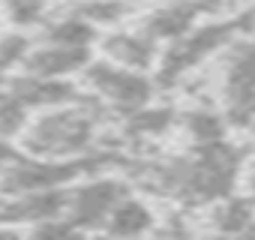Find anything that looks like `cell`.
Wrapping results in <instances>:
<instances>
[{
    "label": "cell",
    "mask_w": 255,
    "mask_h": 240,
    "mask_svg": "<svg viewBox=\"0 0 255 240\" xmlns=\"http://www.w3.org/2000/svg\"><path fill=\"white\" fill-rule=\"evenodd\" d=\"M225 90L234 102L255 96V42L240 45L225 66Z\"/></svg>",
    "instance_id": "cell-9"
},
{
    "label": "cell",
    "mask_w": 255,
    "mask_h": 240,
    "mask_svg": "<svg viewBox=\"0 0 255 240\" xmlns=\"http://www.w3.org/2000/svg\"><path fill=\"white\" fill-rule=\"evenodd\" d=\"M249 219H252V210H249V204L240 201V198H222V201L216 204L213 222H216V228H222V231H246V228H249Z\"/></svg>",
    "instance_id": "cell-12"
},
{
    "label": "cell",
    "mask_w": 255,
    "mask_h": 240,
    "mask_svg": "<svg viewBox=\"0 0 255 240\" xmlns=\"http://www.w3.org/2000/svg\"><path fill=\"white\" fill-rule=\"evenodd\" d=\"M24 138L33 147L39 159H63L72 153H81L93 141V117L75 108H54L33 123L27 120Z\"/></svg>",
    "instance_id": "cell-1"
},
{
    "label": "cell",
    "mask_w": 255,
    "mask_h": 240,
    "mask_svg": "<svg viewBox=\"0 0 255 240\" xmlns=\"http://www.w3.org/2000/svg\"><path fill=\"white\" fill-rule=\"evenodd\" d=\"M27 105L15 93H0V141L21 135L27 126Z\"/></svg>",
    "instance_id": "cell-11"
},
{
    "label": "cell",
    "mask_w": 255,
    "mask_h": 240,
    "mask_svg": "<svg viewBox=\"0 0 255 240\" xmlns=\"http://www.w3.org/2000/svg\"><path fill=\"white\" fill-rule=\"evenodd\" d=\"M105 48H108V60L123 69L144 72L153 63V39L144 33H114L105 42Z\"/></svg>",
    "instance_id": "cell-7"
},
{
    "label": "cell",
    "mask_w": 255,
    "mask_h": 240,
    "mask_svg": "<svg viewBox=\"0 0 255 240\" xmlns=\"http://www.w3.org/2000/svg\"><path fill=\"white\" fill-rule=\"evenodd\" d=\"M120 198H123V186L117 180H108V177L105 180H93V183L78 186L66 198L63 213L72 219L75 228H81V225H99Z\"/></svg>",
    "instance_id": "cell-3"
},
{
    "label": "cell",
    "mask_w": 255,
    "mask_h": 240,
    "mask_svg": "<svg viewBox=\"0 0 255 240\" xmlns=\"http://www.w3.org/2000/svg\"><path fill=\"white\" fill-rule=\"evenodd\" d=\"M0 156H6V147H3V144H0Z\"/></svg>",
    "instance_id": "cell-15"
},
{
    "label": "cell",
    "mask_w": 255,
    "mask_h": 240,
    "mask_svg": "<svg viewBox=\"0 0 255 240\" xmlns=\"http://www.w3.org/2000/svg\"><path fill=\"white\" fill-rule=\"evenodd\" d=\"M195 24V9L189 3H171V6H159L156 12H150V18L144 21V36L156 39H180L186 30H192Z\"/></svg>",
    "instance_id": "cell-8"
},
{
    "label": "cell",
    "mask_w": 255,
    "mask_h": 240,
    "mask_svg": "<svg viewBox=\"0 0 255 240\" xmlns=\"http://www.w3.org/2000/svg\"><path fill=\"white\" fill-rule=\"evenodd\" d=\"M87 78H90V87L96 90V96H102L108 105H114L117 111H126V114L144 108L150 99V81L144 78V72L123 69L111 60L99 63V66H87Z\"/></svg>",
    "instance_id": "cell-2"
},
{
    "label": "cell",
    "mask_w": 255,
    "mask_h": 240,
    "mask_svg": "<svg viewBox=\"0 0 255 240\" xmlns=\"http://www.w3.org/2000/svg\"><path fill=\"white\" fill-rule=\"evenodd\" d=\"M153 225V213L144 201L138 198H129V195H123L111 210L108 216L102 219V228L108 234H123V237H132V234H144L150 231Z\"/></svg>",
    "instance_id": "cell-6"
},
{
    "label": "cell",
    "mask_w": 255,
    "mask_h": 240,
    "mask_svg": "<svg viewBox=\"0 0 255 240\" xmlns=\"http://www.w3.org/2000/svg\"><path fill=\"white\" fill-rule=\"evenodd\" d=\"M189 132H192V138L198 141V147H201V144H213V141H219V135H222V120H219L216 114L198 111V114L189 117Z\"/></svg>",
    "instance_id": "cell-13"
},
{
    "label": "cell",
    "mask_w": 255,
    "mask_h": 240,
    "mask_svg": "<svg viewBox=\"0 0 255 240\" xmlns=\"http://www.w3.org/2000/svg\"><path fill=\"white\" fill-rule=\"evenodd\" d=\"M24 69L27 75H39V78H63L75 69L87 66V48H66V45H54L45 42L42 48H27L24 54Z\"/></svg>",
    "instance_id": "cell-4"
},
{
    "label": "cell",
    "mask_w": 255,
    "mask_h": 240,
    "mask_svg": "<svg viewBox=\"0 0 255 240\" xmlns=\"http://www.w3.org/2000/svg\"><path fill=\"white\" fill-rule=\"evenodd\" d=\"M0 3H3V12L9 15L12 24H33L45 12L42 0H0Z\"/></svg>",
    "instance_id": "cell-14"
},
{
    "label": "cell",
    "mask_w": 255,
    "mask_h": 240,
    "mask_svg": "<svg viewBox=\"0 0 255 240\" xmlns=\"http://www.w3.org/2000/svg\"><path fill=\"white\" fill-rule=\"evenodd\" d=\"M45 42L66 45V48H87L93 42V24L84 15H69V18L51 21L45 30Z\"/></svg>",
    "instance_id": "cell-10"
},
{
    "label": "cell",
    "mask_w": 255,
    "mask_h": 240,
    "mask_svg": "<svg viewBox=\"0 0 255 240\" xmlns=\"http://www.w3.org/2000/svg\"><path fill=\"white\" fill-rule=\"evenodd\" d=\"M66 177H72L69 165H60L57 159L51 162H24V165H12L9 174L3 177L6 192L21 195V192H36V189H54L60 186Z\"/></svg>",
    "instance_id": "cell-5"
}]
</instances>
